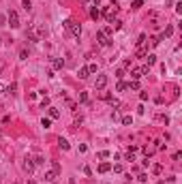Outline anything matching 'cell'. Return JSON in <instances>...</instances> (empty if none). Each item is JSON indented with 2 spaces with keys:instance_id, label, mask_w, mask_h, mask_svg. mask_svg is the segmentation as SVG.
Wrapping results in <instances>:
<instances>
[{
  "instance_id": "cell-1",
  "label": "cell",
  "mask_w": 182,
  "mask_h": 184,
  "mask_svg": "<svg viewBox=\"0 0 182 184\" xmlns=\"http://www.w3.org/2000/svg\"><path fill=\"white\" fill-rule=\"evenodd\" d=\"M116 13H118V4L112 0V4H109V7L105 9V11H103V15H105V20H107L109 24H112V22H114V17H116Z\"/></svg>"
},
{
  "instance_id": "cell-2",
  "label": "cell",
  "mask_w": 182,
  "mask_h": 184,
  "mask_svg": "<svg viewBox=\"0 0 182 184\" xmlns=\"http://www.w3.org/2000/svg\"><path fill=\"white\" fill-rule=\"evenodd\" d=\"M65 28H67L73 36H79V34H81V26H79V24H75L73 20H67V22H65Z\"/></svg>"
},
{
  "instance_id": "cell-3",
  "label": "cell",
  "mask_w": 182,
  "mask_h": 184,
  "mask_svg": "<svg viewBox=\"0 0 182 184\" xmlns=\"http://www.w3.org/2000/svg\"><path fill=\"white\" fill-rule=\"evenodd\" d=\"M7 20H9V26H11V28H20V15H17V11H9Z\"/></svg>"
},
{
  "instance_id": "cell-4",
  "label": "cell",
  "mask_w": 182,
  "mask_h": 184,
  "mask_svg": "<svg viewBox=\"0 0 182 184\" xmlns=\"http://www.w3.org/2000/svg\"><path fill=\"white\" fill-rule=\"evenodd\" d=\"M148 71H150L148 67H135V69L131 71V77H133V79H141V77H144Z\"/></svg>"
},
{
  "instance_id": "cell-5",
  "label": "cell",
  "mask_w": 182,
  "mask_h": 184,
  "mask_svg": "<svg viewBox=\"0 0 182 184\" xmlns=\"http://www.w3.org/2000/svg\"><path fill=\"white\" fill-rule=\"evenodd\" d=\"M96 41H99V45H103V47H107V45H112V41L107 39V34H105L103 30H99V32H96Z\"/></svg>"
},
{
  "instance_id": "cell-6",
  "label": "cell",
  "mask_w": 182,
  "mask_h": 184,
  "mask_svg": "<svg viewBox=\"0 0 182 184\" xmlns=\"http://www.w3.org/2000/svg\"><path fill=\"white\" fill-rule=\"evenodd\" d=\"M107 81H109V79H107V75H99V77H96V81H94V88H96V90H103V88L107 86Z\"/></svg>"
},
{
  "instance_id": "cell-7",
  "label": "cell",
  "mask_w": 182,
  "mask_h": 184,
  "mask_svg": "<svg viewBox=\"0 0 182 184\" xmlns=\"http://www.w3.org/2000/svg\"><path fill=\"white\" fill-rule=\"evenodd\" d=\"M24 171H26V173H28V176H30V173L34 171V161L26 159V163H24Z\"/></svg>"
},
{
  "instance_id": "cell-8",
  "label": "cell",
  "mask_w": 182,
  "mask_h": 184,
  "mask_svg": "<svg viewBox=\"0 0 182 184\" xmlns=\"http://www.w3.org/2000/svg\"><path fill=\"white\" fill-rule=\"evenodd\" d=\"M58 146H60V148L65 150V152H69V150H71V143L65 139V137H58Z\"/></svg>"
},
{
  "instance_id": "cell-9",
  "label": "cell",
  "mask_w": 182,
  "mask_h": 184,
  "mask_svg": "<svg viewBox=\"0 0 182 184\" xmlns=\"http://www.w3.org/2000/svg\"><path fill=\"white\" fill-rule=\"evenodd\" d=\"M107 171H112V163L103 161L101 165H99V173H107Z\"/></svg>"
},
{
  "instance_id": "cell-10",
  "label": "cell",
  "mask_w": 182,
  "mask_h": 184,
  "mask_svg": "<svg viewBox=\"0 0 182 184\" xmlns=\"http://www.w3.org/2000/svg\"><path fill=\"white\" fill-rule=\"evenodd\" d=\"M45 180H47V182H56L58 180V173L54 171V169L51 171H45Z\"/></svg>"
},
{
  "instance_id": "cell-11",
  "label": "cell",
  "mask_w": 182,
  "mask_h": 184,
  "mask_svg": "<svg viewBox=\"0 0 182 184\" xmlns=\"http://www.w3.org/2000/svg\"><path fill=\"white\" fill-rule=\"evenodd\" d=\"M51 67L58 71V69H62V67H65V60H62V58H54V60H51Z\"/></svg>"
},
{
  "instance_id": "cell-12",
  "label": "cell",
  "mask_w": 182,
  "mask_h": 184,
  "mask_svg": "<svg viewBox=\"0 0 182 184\" xmlns=\"http://www.w3.org/2000/svg\"><path fill=\"white\" fill-rule=\"evenodd\" d=\"M146 60H148V64H146V67H152V64H157V56H154V54H146Z\"/></svg>"
},
{
  "instance_id": "cell-13",
  "label": "cell",
  "mask_w": 182,
  "mask_h": 184,
  "mask_svg": "<svg viewBox=\"0 0 182 184\" xmlns=\"http://www.w3.org/2000/svg\"><path fill=\"white\" fill-rule=\"evenodd\" d=\"M126 88H129V90H139V79L129 81V84H126Z\"/></svg>"
},
{
  "instance_id": "cell-14",
  "label": "cell",
  "mask_w": 182,
  "mask_h": 184,
  "mask_svg": "<svg viewBox=\"0 0 182 184\" xmlns=\"http://www.w3.org/2000/svg\"><path fill=\"white\" fill-rule=\"evenodd\" d=\"M90 17H92V20H99V17H101V11H99L96 7H92L90 9Z\"/></svg>"
},
{
  "instance_id": "cell-15",
  "label": "cell",
  "mask_w": 182,
  "mask_h": 184,
  "mask_svg": "<svg viewBox=\"0 0 182 184\" xmlns=\"http://www.w3.org/2000/svg\"><path fill=\"white\" fill-rule=\"evenodd\" d=\"M49 118H51V120H56V118H60V112H58L56 107H49Z\"/></svg>"
},
{
  "instance_id": "cell-16",
  "label": "cell",
  "mask_w": 182,
  "mask_h": 184,
  "mask_svg": "<svg viewBox=\"0 0 182 184\" xmlns=\"http://www.w3.org/2000/svg\"><path fill=\"white\" fill-rule=\"evenodd\" d=\"M120 120H122V124H124V126H131V124H133V116H122Z\"/></svg>"
},
{
  "instance_id": "cell-17",
  "label": "cell",
  "mask_w": 182,
  "mask_h": 184,
  "mask_svg": "<svg viewBox=\"0 0 182 184\" xmlns=\"http://www.w3.org/2000/svg\"><path fill=\"white\" fill-rule=\"evenodd\" d=\"M77 75H79V79H86V77L90 75V73H88V69H86V67H81V69H79V73H77Z\"/></svg>"
},
{
  "instance_id": "cell-18",
  "label": "cell",
  "mask_w": 182,
  "mask_h": 184,
  "mask_svg": "<svg viewBox=\"0 0 182 184\" xmlns=\"http://www.w3.org/2000/svg\"><path fill=\"white\" fill-rule=\"evenodd\" d=\"M144 45H146V34L141 32V34L137 36V47H144Z\"/></svg>"
},
{
  "instance_id": "cell-19",
  "label": "cell",
  "mask_w": 182,
  "mask_h": 184,
  "mask_svg": "<svg viewBox=\"0 0 182 184\" xmlns=\"http://www.w3.org/2000/svg\"><path fill=\"white\" fill-rule=\"evenodd\" d=\"M144 7V0H133L131 2V9H141Z\"/></svg>"
},
{
  "instance_id": "cell-20",
  "label": "cell",
  "mask_w": 182,
  "mask_h": 184,
  "mask_svg": "<svg viewBox=\"0 0 182 184\" xmlns=\"http://www.w3.org/2000/svg\"><path fill=\"white\" fill-rule=\"evenodd\" d=\"M116 90H118V92H124V90H126V81L120 79V81H118V86H116Z\"/></svg>"
},
{
  "instance_id": "cell-21",
  "label": "cell",
  "mask_w": 182,
  "mask_h": 184,
  "mask_svg": "<svg viewBox=\"0 0 182 184\" xmlns=\"http://www.w3.org/2000/svg\"><path fill=\"white\" fill-rule=\"evenodd\" d=\"M171 32H174V26H167V28H165V32H163L161 36H163V39H165V36H171Z\"/></svg>"
},
{
  "instance_id": "cell-22",
  "label": "cell",
  "mask_w": 182,
  "mask_h": 184,
  "mask_svg": "<svg viewBox=\"0 0 182 184\" xmlns=\"http://www.w3.org/2000/svg\"><path fill=\"white\" fill-rule=\"evenodd\" d=\"M86 69H88V73H90V75H92V73H96V71H99V67H96L94 62H92V64H88Z\"/></svg>"
},
{
  "instance_id": "cell-23",
  "label": "cell",
  "mask_w": 182,
  "mask_h": 184,
  "mask_svg": "<svg viewBox=\"0 0 182 184\" xmlns=\"http://www.w3.org/2000/svg\"><path fill=\"white\" fill-rule=\"evenodd\" d=\"M41 126L49 128V126H51V118H43V120H41Z\"/></svg>"
},
{
  "instance_id": "cell-24",
  "label": "cell",
  "mask_w": 182,
  "mask_h": 184,
  "mask_svg": "<svg viewBox=\"0 0 182 184\" xmlns=\"http://www.w3.org/2000/svg\"><path fill=\"white\" fill-rule=\"evenodd\" d=\"M79 103H88V92H79Z\"/></svg>"
},
{
  "instance_id": "cell-25",
  "label": "cell",
  "mask_w": 182,
  "mask_h": 184,
  "mask_svg": "<svg viewBox=\"0 0 182 184\" xmlns=\"http://www.w3.org/2000/svg\"><path fill=\"white\" fill-rule=\"evenodd\" d=\"M22 7L26 9V11H30V9H32V2H30V0H22Z\"/></svg>"
},
{
  "instance_id": "cell-26",
  "label": "cell",
  "mask_w": 182,
  "mask_h": 184,
  "mask_svg": "<svg viewBox=\"0 0 182 184\" xmlns=\"http://www.w3.org/2000/svg\"><path fill=\"white\" fill-rule=\"evenodd\" d=\"M152 171H154V173H157V176H159V173L163 171V165H161V163H157V165H154V167H152Z\"/></svg>"
},
{
  "instance_id": "cell-27",
  "label": "cell",
  "mask_w": 182,
  "mask_h": 184,
  "mask_svg": "<svg viewBox=\"0 0 182 184\" xmlns=\"http://www.w3.org/2000/svg\"><path fill=\"white\" fill-rule=\"evenodd\" d=\"M45 107H49V96H45V99L41 101V109H45Z\"/></svg>"
},
{
  "instance_id": "cell-28",
  "label": "cell",
  "mask_w": 182,
  "mask_h": 184,
  "mask_svg": "<svg viewBox=\"0 0 182 184\" xmlns=\"http://www.w3.org/2000/svg\"><path fill=\"white\" fill-rule=\"evenodd\" d=\"M96 156H99V159H109V152H107V150H101Z\"/></svg>"
},
{
  "instance_id": "cell-29",
  "label": "cell",
  "mask_w": 182,
  "mask_h": 184,
  "mask_svg": "<svg viewBox=\"0 0 182 184\" xmlns=\"http://www.w3.org/2000/svg\"><path fill=\"white\" fill-rule=\"evenodd\" d=\"M112 24H114V30H120L122 28V22H118V20H114Z\"/></svg>"
},
{
  "instance_id": "cell-30",
  "label": "cell",
  "mask_w": 182,
  "mask_h": 184,
  "mask_svg": "<svg viewBox=\"0 0 182 184\" xmlns=\"http://www.w3.org/2000/svg\"><path fill=\"white\" fill-rule=\"evenodd\" d=\"M51 165H54V171L60 173V163H58V161H51Z\"/></svg>"
},
{
  "instance_id": "cell-31",
  "label": "cell",
  "mask_w": 182,
  "mask_h": 184,
  "mask_svg": "<svg viewBox=\"0 0 182 184\" xmlns=\"http://www.w3.org/2000/svg\"><path fill=\"white\" fill-rule=\"evenodd\" d=\"M15 90H17V84H11V86H7V92H11V94H13Z\"/></svg>"
},
{
  "instance_id": "cell-32",
  "label": "cell",
  "mask_w": 182,
  "mask_h": 184,
  "mask_svg": "<svg viewBox=\"0 0 182 184\" xmlns=\"http://www.w3.org/2000/svg\"><path fill=\"white\" fill-rule=\"evenodd\" d=\"M112 169H114L116 173H122V171H124V169H122V165H114V167H112Z\"/></svg>"
},
{
  "instance_id": "cell-33",
  "label": "cell",
  "mask_w": 182,
  "mask_h": 184,
  "mask_svg": "<svg viewBox=\"0 0 182 184\" xmlns=\"http://www.w3.org/2000/svg\"><path fill=\"white\" fill-rule=\"evenodd\" d=\"M43 163H45L43 156H36V159H34V165H43Z\"/></svg>"
},
{
  "instance_id": "cell-34",
  "label": "cell",
  "mask_w": 182,
  "mask_h": 184,
  "mask_svg": "<svg viewBox=\"0 0 182 184\" xmlns=\"http://www.w3.org/2000/svg\"><path fill=\"white\" fill-rule=\"evenodd\" d=\"M20 58H22V60H26V58H28V51L22 49V51H20Z\"/></svg>"
},
{
  "instance_id": "cell-35",
  "label": "cell",
  "mask_w": 182,
  "mask_h": 184,
  "mask_svg": "<svg viewBox=\"0 0 182 184\" xmlns=\"http://www.w3.org/2000/svg\"><path fill=\"white\" fill-rule=\"evenodd\" d=\"M176 13H178V15L182 13V2H176Z\"/></svg>"
},
{
  "instance_id": "cell-36",
  "label": "cell",
  "mask_w": 182,
  "mask_h": 184,
  "mask_svg": "<svg viewBox=\"0 0 182 184\" xmlns=\"http://www.w3.org/2000/svg\"><path fill=\"white\" fill-rule=\"evenodd\" d=\"M137 180H139V182H148V176H146V173H141V176H139Z\"/></svg>"
},
{
  "instance_id": "cell-37",
  "label": "cell",
  "mask_w": 182,
  "mask_h": 184,
  "mask_svg": "<svg viewBox=\"0 0 182 184\" xmlns=\"http://www.w3.org/2000/svg\"><path fill=\"white\" fill-rule=\"evenodd\" d=\"M4 90H7V86H4V84H0V94H2Z\"/></svg>"
},
{
  "instance_id": "cell-38",
  "label": "cell",
  "mask_w": 182,
  "mask_h": 184,
  "mask_svg": "<svg viewBox=\"0 0 182 184\" xmlns=\"http://www.w3.org/2000/svg\"><path fill=\"white\" fill-rule=\"evenodd\" d=\"M28 184H36V182H34V180H28Z\"/></svg>"
}]
</instances>
